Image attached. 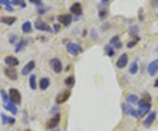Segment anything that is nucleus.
<instances>
[{
	"mask_svg": "<svg viewBox=\"0 0 158 131\" xmlns=\"http://www.w3.org/2000/svg\"><path fill=\"white\" fill-rule=\"evenodd\" d=\"M9 98L10 100L14 104L20 105L21 103V94L15 88H11L9 90Z\"/></svg>",
	"mask_w": 158,
	"mask_h": 131,
	"instance_id": "1",
	"label": "nucleus"
},
{
	"mask_svg": "<svg viewBox=\"0 0 158 131\" xmlns=\"http://www.w3.org/2000/svg\"><path fill=\"white\" fill-rule=\"evenodd\" d=\"M67 51L72 56H77L78 54L83 52V48L77 43L69 42L67 44Z\"/></svg>",
	"mask_w": 158,
	"mask_h": 131,
	"instance_id": "2",
	"label": "nucleus"
},
{
	"mask_svg": "<svg viewBox=\"0 0 158 131\" xmlns=\"http://www.w3.org/2000/svg\"><path fill=\"white\" fill-rule=\"evenodd\" d=\"M50 64V67L53 69L56 73H61L62 71V62L57 59V58H54V59H51L49 62Z\"/></svg>",
	"mask_w": 158,
	"mask_h": 131,
	"instance_id": "3",
	"label": "nucleus"
},
{
	"mask_svg": "<svg viewBox=\"0 0 158 131\" xmlns=\"http://www.w3.org/2000/svg\"><path fill=\"white\" fill-rule=\"evenodd\" d=\"M70 94H71V92H70L69 90H65L63 91L62 92L59 93L56 98V102L57 104H63L64 102H66L70 97Z\"/></svg>",
	"mask_w": 158,
	"mask_h": 131,
	"instance_id": "4",
	"label": "nucleus"
},
{
	"mask_svg": "<svg viewBox=\"0 0 158 131\" xmlns=\"http://www.w3.org/2000/svg\"><path fill=\"white\" fill-rule=\"evenodd\" d=\"M34 26L37 30H40V31H46V32H49V33H52V29L51 27L48 26L47 23H46L45 21L41 20H35L34 22Z\"/></svg>",
	"mask_w": 158,
	"mask_h": 131,
	"instance_id": "5",
	"label": "nucleus"
},
{
	"mask_svg": "<svg viewBox=\"0 0 158 131\" xmlns=\"http://www.w3.org/2000/svg\"><path fill=\"white\" fill-rule=\"evenodd\" d=\"M57 20L61 24H62L65 26H68L72 21V16L70 14H61L58 16Z\"/></svg>",
	"mask_w": 158,
	"mask_h": 131,
	"instance_id": "6",
	"label": "nucleus"
},
{
	"mask_svg": "<svg viewBox=\"0 0 158 131\" xmlns=\"http://www.w3.org/2000/svg\"><path fill=\"white\" fill-rule=\"evenodd\" d=\"M127 62H128V56L126 53H124L119 57L118 61L116 62V66L119 69H123L127 66Z\"/></svg>",
	"mask_w": 158,
	"mask_h": 131,
	"instance_id": "7",
	"label": "nucleus"
},
{
	"mask_svg": "<svg viewBox=\"0 0 158 131\" xmlns=\"http://www.w3.org/2000/svg\"><path fill=\"white\" fill-rule=\"evenodd\" d=\"M61 121V115L60 114H56L54 117H52L47 122V128L51 129V128H55L56 127L58 126L59 122Z\"/></svg>",
	"mask_w": 158,
	"mask_h": 131,
	"instance_id": "8",
	"label": "nucleus"
},
{
	"mask_svg": "<svg viewBox=\"0 0 158 131\" xmlns=\"http://www.w3.org/2000/svg\"><path fill=\"white\" fill-rule=\"evenodd\" d=\"M155 119H156V113L155 112H151L148 115V117L144 120L143 126L147 128H150L152 126V124L154 123V121H155Z\"/></svg>",
	"mask_w": 158,
	"mask_h": 131,
	"instance_id": "9",
	"label": "nucleus"
},
{
	"mask_svg": "<svg viewBox=\"0 0 158 131\" xmlns=\"http://www.w3.org/2000/svg\"><path fill=\"white\" fill-rule=\"evenodd\" d=\"M148 72L152 77H154L158 72V59H155L149 63L148 67Z\"/></svg>",
	"mask_w": 158,
	"mask_h": 131,
	"instance_id": "10",
	"label": "nucleus"
},
{
	"mask_svg": "<svg viewBox=\"0 0 158 131\" xmlns=\"http://www.w3.org/2000/svg\"><path fill=\"white\" fill-rule=\"evenodd\" d=\"M35 62L34 61H30V62H28L25 66H24V68L22 69V71H21V73H22V75L23 76H26V75H28L34 68H35Z\"/></svg>",
	"mask_w": 158,
	"mask_h": 131,
	"instance_id": "11",
	"label": "nucleus"
},
{
	"mask_svg": "<svg viewBox=\"0 0 158 131\" xmlns=\"http://www.w3.org/2000/svg\"><path fill=\"white\" fill-rule=\"evenodd\" d=\"M5 62L8 65L9 67H16L20 64L19 60H18L16 57L12 56H6L5 59Z\"/></svg>",
	"mask_w": 158,
	"mask_h": 131,
	"instance_id": "12",
	"label": "nucleus"
},
{
	"mask_svg": "<svg viewBox=\"0 0 158 131\" xmlns=\"http://www.w3.org/2000/svg\"><path fill=\"white\" fill-rule=\"evenodd\" d=\"M5 74L11 80H17V78H18V73H17L16 70L13 68H6L5 70Z\"/></svg>",
	"mask_w": 158,
	"mask_h": 131,
	"instance_id": "13",
	"label": "nucleus"
},
{
	"mask_svg": "<svg viewBox=\"0 0 158 131\" xmlns=\"http://www.w3.org/2000/svg\"><path fill=\"white\" fill-rule=\"evenodd\" d=\"M70 12L75 15H81L82 14V6L80 3H75L70 6Z\"/></svg>",
	"mask_w": 158,
	"mask_h": 131,
	"instance_id": "14",
	"label": "nucleus"
},
{
	"mask_svg": "<svg viewBox=\"0 0 158 131\" xmlns=\"http://www.w3.org/2000/svg\"><path fill=\"white\" fill-rule=\"evenodd\" d=\"M17 18L16 17H11V16H5V17H2L0 19V22L5 23L6 25L12 26L15 21H16Z\"/></svg>",
	"mask_w": 158,
	"mask_h": 131,
	"instance_id": "15",
	"label": "nucleus"
},
{
	"mask_svg": "<svg viewBox=\"0 0 158 131\" xmlns=\"http://www.w3.org/2000/svg\"><path fill=\"white\" fill-rule=\"evenodd\" d=\"M110 45L116 48H120L122 47V43L119 41V37L118 35L113 36L111 40H110Z\"/></svg>",
	"mask_w": 158,
	"mask_h": 131,
	"instance_id": "16",
	"label": "nucleus"
},
{
	"mask_svg": "<svg viewBox=\"0 0 158 131\" xmlns=\"http://www.w3.org/2000/svg\"><path fill=\"white\" fill-rule=\"evenodd\" d=\"M4 107H5V108L6 110L10 111L12 114H17V113H18V108L16 107L15 104L12 103V101H9L8 103L5 104Z\"/></svg>",
	"mask_w": 158,
	"mask_h": 131,
	"instance_id": "17",
	"label": "nucleus"
},
{
	"mask_svg": "<svg viewBox=\"0 0 158 131\" xmlns=\"http://www.w3.org/2000/svg\"><path fill=\"white\" fill-rule=\"evenodd\" d=\"M50 85V80L47 77H42L40 80V88L41 90H46Z\"/></svg>",
	"mask_w": 158,
	"mask_h": 131,
	"instance_id": "18",
	"label": "nucleus"
},
{
	"mask_svg": "<svg viewBox=\"0 0 158 131\" xmlns=\"http://www.w3.org/2000/svg\"><path fill=\"white\" fill-rule=\"evenodd\" d=\"M126 100L128 103H131V104H136L139 102V98L137 95L135 94H129L127 96Z\"/></svg>",
	"mask_w": 158,
	"mask_h": 131,
	"instance_id": "19",
	"label": "nucleus"
},
{
	"mask_svg": "<svg viewBox=\"0 0 158 131\" xmlns=\"http://www.w3.org/2000/svg\"><path fill=\"white\" fill-rule=\"evenodd\" d=\"M65 85L68 87V88H72L75 85V77L74 76H69L65 80H64Z\"/></svg>",
	"mask_w": 158,
	"mask_h": 131,
	"instance_id": "20",
	"label": "nucleus"
},
{
	"mask_svg": "<svg viewBox=\"0 0 158 131\" xmlns=\"http://www.w3.org/2000/svg\"><path fill=\"white\" fill-rule=\"evenodd\" d=\"M121 107H122V111H123V113H124L125 114H131V112H132V110L134 109L131 106H130V104H128V103H123L122 105H121Z\"/></svg>",
	"mask_w": 158,
	"mask_h": 131,
	"instance_id": "21",
	"label": "nucleus"
},
{
	"mask_svg": "<svg viewBox=\"0 0 158 131\" xmlns=\"http://www.w3.org/2000/svg\"><path fill=\"white\" fill-rule=\"evenodd\" d=\"M29 86H30V88L32 90H35L37 87V83H36V77L35 75H31L30 77H29Z\"/></svg>",
	"mask_w": 158,
	"mask_h": 131,
	"instance_id": "22",
	"label": "nucleus"
},
{
	"mask_svg": "<svg viewBox=\"0 0 158 131\" xmlns=\"http://www.w3.org/2000/svg\"><path fill=\"white\" fill-rule=\"evenodd\" d=\"M139 71V66H138V63L137 62H134L131 63L130 65V68H129V72L132 74V75H135Z\"/></svg>",
	"mask_w": 158,
	"mask_h": 131,
	"instance_id": "23",
	"label": "nucleus"
},
{
	"mask_svg": "<svg viewBox=\"0 0 158 131\" xmlns=\"http://www.w3.org/2000/svg\"><path fill=\"white\" fill-rule=\"evenodd\" d=\"M21 29L24 33H29L32 31V24L30 21H26L25 23H23Z\"/></svg>",
	"mask_w": 158,
	"mask_h": 131,
	"instance_id": "24",
	"label": "nucleus"
},
{
	"mask_svg": "<svg viewBox=\"0 0 158 131\" xmlns=\"http://www.w3.org/2000/svg\"><path fill=\"white\" fill-rule=\"evenodd\" d=\"M129 32H130L131 36H133V37L135 38V37H137V34H138V32H139V28L136 26H131L130 29H129Z\"/></svg>",
	"mask_w": 158,
	"mask_h": 131,
	"instance_id": "25",
	"label": "nucleus"
},
{
	"mask_svg": "<svg viewBox=\"0 0 158 131\" xmlns=\"http://www.w3.org/2000/svg\"><path fill=\"white\" fill-rule=\"evenodd\" d=\"M105 51H106V55L109 56H113L114 55V50H113V48L111 47L110 45L105 46Z\"/></svg>",
	"mask_w": 158,
	"mask_h": 131,
	"instance_id": "26",
	"label": "nucleus"
},
{
	"mask_svg": "<svg viewBox=\"0 0 158 131\" xmlns=\"http://www.w3.org/2000/svg\"><path fill=\"white\" fill-rule=\"evenodd\" d=\"M26 45V41H21L19 42V44L17 45L16 47V50H15V52H19L20 50H22V48Z\"/></svg>",
	"mask_w": 158,
	"mask_h": 131,
	"instance_id": "27",
	"label": "nucleus"
},
{
	"mask_svg": "<svg viewBox=\"0 0 158 131\" xmlns=\"http://www.w3.org/2000/svg\"><path fill=\"white\" fill-rule=\"evenodd\" d=\"M25 0H12V4L15 5H20L21 7H26V3L24 2Z\"/></svg>",
	"mask_w": 158,
	"mask_h": 131,
	"instance_id": "28",
	"label": "nucleus"
},
{
	"mask_svg": "<svg viewBox=\"0 0 158 131\" xmlns=\"http://www.w3.org/2000/svg\"><path fill=\"white\" fill-rule=\"evenodd\" d=\"M1 95H2V99H3V100H4V102H5V104L8 103L9 101H11V100H9V96H8V94L5 92V91L2 90V91H1Z\"/></svg>",
	"mask_w": 158,
	"mask_h": 131,
	"instance_id": "29",
	"label": "nucleus"
},
{
	"mask_svg": "<svg viewBox=\"0 0 158 131\" xmlns=\"http://www.w3.org/2000/svg\"><path fill=\"white\" fill-rule=\"evenodd\" d=\"M0 115H1V119H2L3 125H5L7 123V121H8V116H6L5 113H1Z\"/></svg>",
	"mask_w": 158,
	"mask_h": 131,
	"instance_id": "30",
	"label": "nucleus"
},
{
	"mask_svg": "<svg viewBox=\"0 0 158 131\" xmlns=\"http://www.w3.org/2000/svg\"><path fill=\"white\" fill-rule=\"evenodd\" d=\"M136 44H137V41H132L127 42V47L128 48H132L135 47V46H136Z\"/></svg>",
	"mask_w": 158,
	"mask_h": 131,
	"instance_id": "31",
	"label": "nucleus"
},
{
	"mask_svg": "<svg viewBox=\"0 0 158 131\" xmlns=\"http://www.w3.org/2000/svg\"><path fill=\"white\" fill-rule=\"evenodd\" d=\"M29 2L32 4H34L36 5H41V0H29Z\"/></svg>",
	"mask_w": 158,
	"mask_h": 131,
	"instance_id": "32",
	"label": "nucleus"
},
{
	"mask_svg": "<svg viewBox=\"0 0 158 131\" xmlns=\"http://www.w3.org/2000/svg\"><path fill=\"white\" fill-rule=\"evenodd\" d=\"M0 5H5V6L8 5H11L10 0H0Z\"/></svg>",
	"mask_w": 158,
	"mask_h": 131,
	"instance_id": "33",
	"label": "nucleus"
},
{
	"mask_svg": "<svg viewBox=\"0 0 158 131\" xmlns=\"http://www.w3.org/2000/svg\"><path fill=\"white\" fill-rule=\"evenodd\" d=\"M15 121H15V119H14L13 117H8V121H7V123L12 125V124L15 123Z\"/></svg>",
	"mask_w": 158,
	"mask_h": 131,
	"instance_id": "34",
	"label": "nucleus"
},
{
	"mask_svg": "<svg viewBox=\"0 0 158 131\" xmlns=\"http://www.w3.org/2000/svg\"><path fill=\"white\" fill-rule=\"evenodd\" d=\"M106 14V12H105L104 11H101V12H99V18H101V19H103L104 17V15Z\"/></svg>",
	"mask_w": 158,
	"mask_h": 131,
	"instance_id": "35",
	"label": "nucleus"
},
{
	"mask_svg": "<svg viewBox=\"0 0 158 131\" xmlns=\"http://www.w3.org/2000/svg\"><path fill=\"white\" fill-rule=\"evenodd\" d=\"M5 8H6V10H7V11H9V12H13V8H12V5H6V6H5Z\"/></svg>",
	"mask_w": 158,
	"mask_h": 131,
	"instance_id": "36",
	"label": "nucleus"
},
{
	"mask_svg": "<svg viewBox=\"0 0 158 131\" xmlns=\"http://www.w3.org/2000/svg\"><path fill=\"white\" fill-rule=\"evenodd\" d=\"M54 28H55V31L56 32H58L60 30V25H58V24L54 25Z\"/></svg>",
	"mask_w": 158,
	"mask_h": 131,
	"instance_id": "37",
	"label": "nucleus"
},
{
	"mask_svg": "<svg viewBox=\"0 0 158 131\" xmlns=\"http://www.w3.org/2000/svg\"><path fill=\"white\" fill-rule=\"evenodd\" d=\"M154 86H155V87H158V77H157V79H156V80H155V82Z\"/></svg>",
	"mask_w": 158,
	"mask_h": 131,
	"instance_id": "38",
	"label": "nucleus"
},
{
	"mask_svg": "<svg viewBox=\"0 0 158 131\" xmlns=\"http://www.w3.org/2000/svg\"><path fill=\"white\" fill-rule=\"evenodd\" d=\"M102 1H103L104 3H107V2L109 1V0H102Z\"/></svg>",
	"mask_w": 158,
	"mask_h": 131,
	"instance_id": "39",
	"label": "nucleus"
},
{
	"mask_svg": "<svg viewBox=\"0 0 158 131\" xmlns=\"http://www.w3.org/2000/svg\"><path fill=\"white\" fill-rule=\"evenodd\" d=\"M24 131H31L30 129H26V130H24Z\"/></svg>",
	"mask_w": 158,
	"mask_h": 131,
	"instance_id": "40",
	"label": "nucleus"
},
{
	"mask_svg": "<svg viewBox=\"0 0 158 131\" xmlns=\"http://www.w3.org/2000/svg\"><path fill=\"white\" fill-rule=\"evenodd\" d=\"M0 9H1V6H0Z\"/></svg>",
	"mask_w": 158,
	"mask_h": 131,
	"instance_id": "41",
	"label": "nucleus"
}]
</instances>
